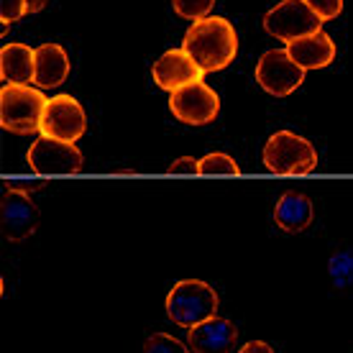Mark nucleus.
<instances>
[{
    "mask_svg": "<svg viewBox=\"0 0 353 353\" xmlns=\"http://www.w3.org/2000/svg\"><path fill=\"white\" fill-rule=\"evenodd\" d=\"M239 341V327L228 318H210L187 330V345L194 353H230Z\"/></svg>",
    "mask_w": 353,
    "mask_h": 353,
    "instance_id": "obj_12",
    "label": "nucleus"
},
{
    "mask_svg": "<svg viewBox=\"0 0 353 353\" xmlns=\"http://www.w3.org/2000/svg\"><path fill=\"white\" fill-rule=\"evenodd\" d=\"M169 174H176V176H192V174H200V161L192 159V157H179V159H174L172 164H169L167 169Z\"/></svg>",
    "mask_w": 353,
    "mask_h": 353,
    "instance_id": "obj_23",
    "label": "nucleus"
},
{
    "mask_svg": "<svg viewBox=\"0 0 353 353\" xmlns=\"http://www.w3.org/2000/svg\"><path fill=\"white\" fill-rule=\"evenodd\" d=\"M323 26V18L310 8L305 0H282L279 6L266 10L264 28L266 34L279 39L284 44H292L294 39L307 34H315Z\"/></svg>",
    "mask_w": 353,
    "mask_h": 353,
    "instance_id": "obj_5",
    "label": "nucleus"
},
{
    "mask_svg": "<svg viewBox=\"0 0 353 353\" xmlns=\"http://www.w3.org/2000/svg\"><path fill=\"white\" fill-rule=\"evenodd\" d=\"M330 274H333V282L338 287H345V284L353 279V259L341 254V256H333L330 261Z\"/></svg>",
    "mask_w": 353,
    "mask_h": 353,
    "instance_id": "obj_20",
    "label": "nucleus"
},
{
    "mask_svg": "<svg viewBox=\"0 0 353 353\" xmlns=\"http://www.w3.org/2000/svg\"><path fill=\"white\" fill-rule=\"evenodd\" d=\"M218 312V292L200 279H182L167 294V315L174 325L194 327Z\"/></svg>",
    "mask_w": 353,
    "mask_h": 353,
    "instance_id": "obj_3",
    "label": "nucleus"
},
{
    "mask_svg": "<svg viewBox=\"0 0 353 353\" xmlns=\"http://www.w3.org/2000/svg\"><path fill=\"white\" fill-rule=\"evenodd\" d=\"M182 49L192 57L194 64L203 72H221L236 59L239 36L225 18L208 16L190 26Z\"/></svg>",
    "mask_w": 353,
    "mask_h": 353,
    "instance_id": "obj_1",
    "label": "nucleus"
},
{
    "mask_svg": "<svg viewBox=\"0 0 353 353\" xmlns=\"http://www.w3.org/2000/svg\"><path fill=\"white\" fill-rule=\"evenodd\" d=\"M315 218V205L307 194L284 192L274 205V223L287 233H302Z\"/></svg>",
    "mask_w": 353,
    "mask_h": 353,
    "instance_id": "obj_14",
    "label": "nucleus"
},
{
    "mask_svg": "<svg viewBox=\"0 0 353 353\" xmlns=\"http://www.w3.org/2000/svg\"><path fill=\"white\" fill-rule=\"evenodd\" d=\"M49 0H26V13H39V10H44V6Z\"/></svg>",
    "mask_w": 353,
    "mask_h": 353,
    "instance_id": "obj_25",
    "label": "nucleus"
},
{
    "mask_svg": "<svg viewBox=\"0 0 353 353\" xmlns=\"http://www.w3.org/2000/svg\"><path fill=\"white\" fill-rule=\"evenodd\" d=\"M200 174L203 176H239L241 169L228 154L215 151V154H208V157L200 159Z\"/></svg>",
    "mask_w": 353,
    "mask_h": 353,
    "instance_id": "obj_17",
    "label": "nucleus"
},
{
    "mask_svg": "<svg viewBox=\"0 0 353 353\" xmlns=\"http://www.w3.org/2000/svg\"><path fill=\"white\" fill-rule=\"evenodd\" d=\"M85 128H88V115L72 95H57L46 103L44 118H41V136L74 143L85 136Z\"/></svg>",
    "mask_w": 353,
    "mask_h": 353,
    "instance_id": "obj_10",
    "label": "nucleus"
},
{
    "mask_svg": "<svg viewBox=\"0 0 353 353\" xmlns=\"http://www.w3.org/2000/svg\"><path fill=\"white\" fill-rule=\"evenodd\" d=\"M176 16L187 18V21H203L210 16L215 0H172Z\"/></svg>",
    "mask_w": 353,
    "mask_h": 353,
    "instance_id": "obj_19",
    "label": "nucleus"
},
{
    "mask_svg": "<svg viewBox=\"0 0 353 353\" xmlns=\"http://www.w3.org/2000/svg\"><path fill=\"white\" fill-rule=\"evenodd\" d=\"M154 82L159 85L161 90L167 92H174V90L185 88V85H192V82H203L205 72L194 64V59L185 49H169L164 52L154 62Z\"/></svg>",
    "mask_w": 353,
    "mask_h": 353,
    "instance_id": "obj_11",
    "label": "nucleus"
},
{
    "mask_svg": "<svg viewBox=\"0 0 353 353\" xmlns=\"http://www.w3.org/2000/svg\"><path fill=\"white\" fill-rule=\"evenodd\" d=\"M310 8L315 10L323 21H333L343 10V0H305Z\"/></svg>",
    "mask_w": 353,
    "mask_h": 353,
    "instance_id": "obj_21",
    "label": "nucleus"
},
{
    "mask_svg": "<svg viewBox=\"0 0 353 353\" xmlns=\"http://www.w3.org/2000/svg\"><path fill=\"white\" fill-rule=\"evenodd\" d=\"M239 353H274V348L269 343H264V341H251Z\"/></svg>",
    "mask_w": 353,
    "mask_h": 353,
    "instance_id": "obj_24",
    "label": "nucleus"
},
{
    "mask_svg": "<svg viewBox=\"0 0 353 353\" xmlns=\"http://www.w3.org/2000/svg\"><path fill=\"white\" fill-rule=\"evenodd\" d=\"M70 57L59 44H44L36 49V74L34 85L39 90L59 88L70 77Z\"/></svg>",
    "mask_w": 353,
    "mask_h": 353,
    "instance_id": "obj_15",
    "label": "nucleus"
},
{
    "mask_svg": "<svg viewBox=\"0 0 353 353\" xmlns=\"http://www.w3.org/2000/svg\"><path fill=\"white\" fill-rule=\"evenodd\" d=\"M287 54L305 72L323 70V67H327V64L336 59V44H333V39L327 34L315 31V34L300 36L292 44H287Z\"/></svg>",
    "mask_w": 353,
    "mask_h": 353,
    "instance_id": "obj_13",
    "label": "nucleus"
},
{
    "mask_svg": "<svg viewBox=\"0 0 353 353\" xmlns=\"http://www.w3.org/2000/svg\"><path fill=\"white\" fill-rule=\"evenodd\" d=\"M264 167L276 176H305L318 167V151L297 133L279 131L264 146Z\"/></svg>",
    "mask_w": 353,
    "mask_h": 353,
    "instance_id": "obj_4",
    "label": "nucleus"
},
{
    "mask_svg": "<svg viewBox=\"0 0 353 353\" xmlns=\"http://www.w3.org/2000/svg\"><path fill=\"white\" fill-rule=\"evenodd\" d=\"M28 167L39 176H64L82 172V151L70 141L39 136L26 154Z\"/></svg>",
    "mask_w": 353,
    "mask_h": 353,
    "instance_id": "obj_6",
    "label": "nucleus"
},
{
    "mask_svg": "<svg viewBox=\"0 0 353 353\" xmlns=\"http://www.w3.org/2000/svg\"><path fill=\"white\" fill-rule=\"evenodd\" d=\"M143 353H190V345H185L179 338L169 333H154L143 343Z\"/></svg>",
    "mask_w": 353,
    "mask_h": 353,
    "instance_id": "obj_18",
    "label": "nucleus"
},
{
    "mask_svg": "<svg viewBox=\"0 0 353 353\" xmlns=\"http://www.w3.org/2000/svg\"><path fill=\"white\" fill-rule=\"evenodd\" d=\"M44 92L28 85H6L0 90V125L10 133L28 136L41 131L46 108Z\"/></svg>",
    "mask_w": 353,
    "mask_h": 353,
    "instance_id": "obj_2",
    "label": "nucleus"
},
{
    "mask_svg": "<svg viewBox=\"0 0 353 353\" xmlns=\"http://www.w3.org/2000/svg\"><path fill=\"white\" fill-rule=\"evenodd\" d=\"M41 221V212L36 208L28 192L6 187L3 200H0V228H3V239L10 243H21L28 236H34Z\"/></svg>",
    "mask_w": 353,
    "mask_h": 353,
    "instance_id": "obj_7",
    "label": "nucleus"
},
{
    "mask_svg": "<svg viewBox=\"0 0 353 353\" xmlns=\"http://www.w3.org/2000/svg\"><path fill=\"white\" fill-rule=\"evenodd\" d=\"M169 108L176 121L187 125H205L212 123L221 113V100L215 95V90L208 88L205 82H192L172 92Z\"/></svg>",
    "mask_w": 353,
    "mask_h": 353,
    "instance_id": "obj_9",
    "label": "nucleus"
},
{
    "mask_svg": "<svg viewBox=\"0 0 353 353\" xmlns=\"http://www.w3.org/2000/svg\"><path fill=\"white\" fill-rule=\"evenodd\" d=\"M36 74V49L26 44H8L0 49V77L6 85H28Z\"/></svg>",
    "mask_w": 353,
    "mask_h": 353,
    "instance_id": "obj_16",
    "label": "nucleus"
},
{
    "mask_svg": "<svg viewBox=\"0 0 353 353\" xmlns=\"http://www.w3.org/2000/svg\"><path fill=\"white\" fill-rule=\"evenodd\" d=\"M256 82L269 95L287 97L305 82V70L287 54V49H272L259 59Z\"/></svg>",
    "mask_w": 353,
    "mask_h": 353,
    "instance_id": "obj_8",
    "label": "nucleus"
},
{
    "mask_svg": "<svg viewBox=\"0 0 353 353\" xmlns=\"http://www.w3.org/2000/svg\"><path fill=\"white\" fill-rule=\"evenodd\" d=\"M26 16V0H3V34L16 23L18 18Z\"/></svg>",
    "mask_w": 353,
    "mask_h": 353,
    "instance_id": "obj_22",
    "label": "nucleus"
}]
</instances>
